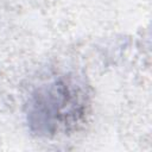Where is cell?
Masks as SVG:
<instances>
[{
    "mask_svg": "<svg viewBox=\"0 0 152 152\" xmlns=\"http://www.w3.org/2000/svg\"><path fill=\"white\" fill-rule=\"evenodd\" d=\"M31 104V124L45 133H57L80 122L86 113L87 96L77 83L59 80L34 95Z\"/></svg>",
    "mask_w": 152,
    "mask_h": 152,
    "instance_id": "1",
    "label": "cell"
}]
</instances>
